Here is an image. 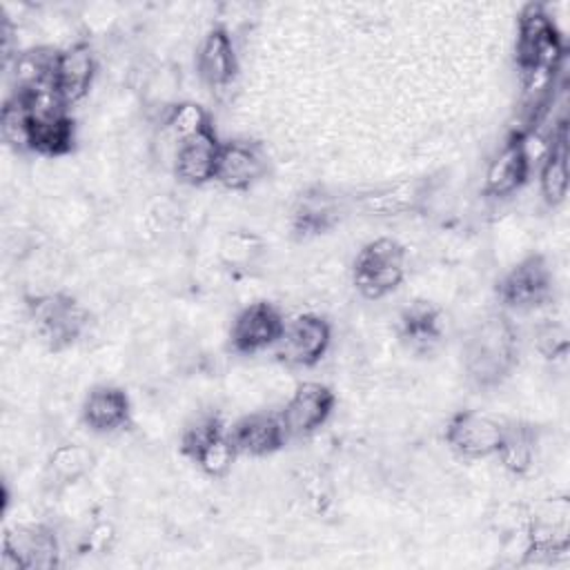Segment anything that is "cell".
Masks as SVG:
<instances>
[{
	"mask_svg": "<svg viewBox=\"0 0 570 570\" xmlns=\"http://www.w3.org/2000/svg\"><path fill=\"white\" fill-rule=\"evenodd\" d=\"M539 187L541 196L550 207H557L568 196V122L559 120L548 149L543 154V163L539 169Z\"/></svg>",
	"mask_w": 570,
	"mask_h": 570,
	"instance_id": "20",
	"label": "cell"
},
{
	"mask_svg": "<svg viewBox=\"0 0 570 570\" xmlns=\"http://www.w3.org/2000/svg\"><path fill=\"white\" fill-rule=\"evenodd\" d=\"M0 129L9 147L29 151V107L22 94L13 91L0 109Z\"/></svg>",
	"mask_w": 570,
	"mask_h": 570,
	"instance_id": "25",
	"label": "cell"
},
{
	"mask_svg": "<svg viewBox=\"0 0 570 570\" xmlns=\"http://www.w3.org/2000/svg\"><path fill=\"white\" fill-rule=\"evenodd\" d=\"M428 198V183L421 178L399 180L392 185H383L374 191H367L358 198L363 212L374 216H399L410 214L423 205Z\"/></svg>",
	"mask_w": 570,
	"mask_h": 570,
	"instance_id": "21",
	"label": "cell"
},
{
	"mask_svg": "<svg viewBox=\"0 0 570 570\" xmlns=\"http://www.w3.org/2000/svg\"><path fill=\"white\" fill-rule=\"evenodd\" d=\"M332 343L330 323L312 312H303L285 321L278 343L272 347L274 356L289 367L316 365Z\"/></svg>",
	"mask_w": 570,
	"mask_h": 570,
	"instance_id": "7",
	"label": "cell"
},
{
	"mask_svg": "<svg viewBox=\"0 0 570 570\" xmlns=\"http://www.w3.org/2000/svg\"><path fill=\"white\" fill-rule=\"evenodd\" d=\"M405 276V247L394 238L370 240L354 261L352 278L365 298H383Z\"/></svg>",
	"mask_w": 570,
	"mask_h": 570,
	"instance_id": "4",
	"label": "cell"
},
{
	"mask_svg": "<svg viewBox=\"0 0 570 570\" xmlns=\"http://www.w3.org/2000/svg\"><path fill=\"white\" fill-rule=\"evenodd\" d=\"M537 350L546 358H563L568 352V332L561 323H543L537 327Z\"/></svg>",
	"mask_w": 570,
	"mask_h": 570,
	"instance_id": "30",
	"label": "cell"
},
{
	"mask_svg": "<svg viewBox=\"0 0 570 570\" xmlns=\"http://www.w3.org/2000/svg\"><path fill=\"white\" fill-rule=\"evenodd\" d=\"M517 67L523 76L525 89L541 94L550 87L552 76L559 71L566 56L561 33L543 4L530 2L519 13L517 45H514Z\"/></svg>",
	"mask_w": 570,
	"mask_h": 570,
	"instance_id": "2",
	"label": "cell"
},
{
	"mask_svg": "<svg viewBox=\"0 0 570 570\" xmlns=\"http://www.w3.org/2000/svg\"><path fill=\"white\" fill-rule=\"evenodd\" d=\"M519 363V334L505 312L485 314L463 341V372L476 390L501 385Z\"/></svg>",
	"mask_w": 570,
	"mask_h": 570,
	"instance_id": "1",
	"label": "cell"
},
{
	"mask_svg": "<svg viewBox=\"0 0 570 570\" xmlns=\"http://www.w3.org/2000/svg\"><path fill=\"white\" fill-rule=\"evenodd\" d=\"M60 563V543L53 528L33 523L4 532L0 568L2 570H49Z\"/></svg>",
	"mask_w": 570,
	"mask_h": 570,
	"instance_id": "6",
	"label": "cell"
},
{
	"mask_svg": "<svg viewBox=\"0 0 570 570\" xmlns=\"http://www.w3.org/2000/svg\"><path fill=\"white\" fill-rule=\"evenodd\" d=\"M36 336L53 352L71 347L89 325V312L67 292H45L27 301Z\"/></svg>",
	"mask_w": 570,
	"mask_h": 570,
	"instance_id": "3",
	"label": "cell"
},
{
	"mask_svg": "<svg viewBox=\"0 0 570 570\" xmlns=\"http://www.w3.org/2000/svg\"><path fill=\"white\" fill-rule=\"evenodd\" d=\"M285 327L283 314L267 301L243 307L229 330V345L234 352L252 356L278 343Z\"/></svg>",
	"mask_w": 570,
	"mask_h": 570,
	"instance_id": "10",
	"label": "cell"
},
{
	"mask_svg": "<svg viewBox=\"0 0 570 570\" xmlns=\"http://www.w3.org/2000/svg\"><path fill=\"white\" fill-rule=\"evenodd\" d=\"M401 341L419 354L432 352L443 338V314L428 301L410 303L399 318Z\"/></svg>",
	"mask_w": 570,
	"mask_h": 570,
	"instance_id": "19",
	"label": "cell"
},
{
	"mask_svg": "<svg viewBox=\"0 0 570 570\" xmlns=\"http://www.w3.org/2000/svg\"><path fill=\"white\" fill-rule=\"evenodd\" d=\"M165 127L169 129V134L183 142L209 127L212 125V118L209 114L205 111V107H200L198 102H191V100H183V102H176L167 109L165 114Z\"/></svg>",
	"mask_w": 570,
	"mask_h": 570,
	"instance_id": "26",
	"label": "cell"
},
{
	"mask_svg": "<svg viewBox=\"0 0 570 570\" xmlns=\"http://www.w3.org/2000/svg\"><path fill=\"white\" fill-rule=\"evenodd\" d=\"M530 167H532V158H530L525 138L523 134H514L490 160L483 191L494 198L512 196L525 185L530 176Z\"/></svg>",
	"mask_w": 570,
	"mask_h": 570,
	"instance_id": "12",
	"label": "cell"
},
{
	"mask_svg": "<svg viewBox=\"0 0 570 570\" xmlns=\"http://www.w3.org/2000/svg\"><path fill=\"white\" fill-rule=\"evenodd\" d=\"M227 434L234 450L245 456H267L287 443V432L281 416L269 412H252L240 416L232 428H227Z\"/></svg>",
	"mask_w": 570,
	"mask_h": 570,
	"instance_id": "14",
	"label": "cell"
},
{
	"mask_svg": "<svg viewBox=\"0 0 570 570\" xmlns=\"http://www.w3.org/2000/svg\"><path fill=\"white\" fill-rule=\"evenodd\" d=\"M537 428L525 423V421H503V436L497 450L499 463L510 472V474H525L537 456Z\"/></svg>",
	"mask_w": 570,
	"mask_h": 570,
	"instance_id": "22",
	"label": "cell"
},
{
	"mask_svg": "<svg viewBox=\"0 0 570 570\" xmlns=\"http://www.w3.org/2000/svg\"><path fill=\"white\" fill-rule=\"evenodd\" d=\"M227 428L223 425V421L214 414H205V416H198L196 421H191L185 430H183V436H180V452L187 456V459H196V454L214 439L218 436L220 432H225Z\"/></svg>",
	"mask_w": 570,
	"mask_h": 570,
	"instance_id": "28",
	"label": "cell"
},
{
	"mask_svg": "<svg viewBox=\"0 0 570 570\" xmlns=\"http://www.w3.org/2000/svg\"><path fill=\"white\" fill-rule=\"evenodd\" d=\"M220 140L214 127L178 142L174 156V174L183 185L200 187L216 178V165L220 154Z\"/></svg>",
	"mask_w": 570,
	"mask_h": 570,
	"instance_id": "15",
	"label": "cell"
},
{
	"mask_svg": "<svg viewBox=\"0 0 570 570\" xmlns=\"http://www.w3.org/2000/svg\"><path fill=\"white\" fill-rule=\"evenodd\" d=\"M196 71L212 89H225L236 80L238 56L227 27L214 24L205 33L196 53Z\"/></svg>",
	"mask_w": 570,
	"mask_h": 570,
	"instance_id": "13",
	"label": "cell"
},
{
	"mask_svg": "<svg viewBox=\"0 0 570 570\" xmlns=\"http://www.w3.org/2000/svg\"><path fill=\"white\" fill-rule=\"evenodd\" d=\"M554 274L543 254L521 258L497 283V298L503 307L514 312H530L552 298Z\"/></svg>",
	"mask_w": 570,
	"mask_h": 570,
	"instance_id": "5",
	"label": "cell"
},
{
	"mask_svg": "<svg viewBox=\"0 0 570 570\" xmlns=\"http://www.w3.org/2000/svg\"><path fill=\"white\" fill-rule=\"evenodd\" d=\"M238 456V452L234 450L227 430L220 432L218 436H214L194 459V463L207 474V476H225L234 463V459Z\"/></svg>",
	"mask_w": 570,
	"mask_h": 570,
	"instance_id": "27",
	"label": "cell"
},
{
	"mask_svg": "<svg viewBox=\"0 0 570 570\" xmlns=\"http://www.w3.org/2000/svg\"><path fill=\"white\" fill-rule=\"evenodd\" d=\"M261 249V243L256 236L252 234H243V232H236V234H229L225 236V240L220 243V256L225 263L229 265H243V263H249Z\"/></svg>",
	"mask_w": 570,
	"mask_h": 570,
	"instance_id": "29",
	"label": "cell"
},
{
	"mask_svg": "<svg viewBox=\"0 0 570 570\" xmlns=\"http://www.w3.org/2000/svg\"><path fill=\"white\" fill-rule=\"evenodd\" d=\"M82 423L96 434H111L122 430L131 419V401L118 385H96L82 401Z\"/></svg>",
	"mask_w": 570,
	"mask_h": 570,
	"instance_id": "17",
	"label": "cell"
},
{
	"mask_svg": "<svg viewBox=\"0 0 570 570\" xmlns=\"http://www.w3.org/2000/svg\"><path fill=\"white\" fill-rule=\"evenodd\" d=\"M58 49L51 47H31L18 51L13 58V91H29L45 85H53V65Z\"/></svg>",
	"mask_w": 570,
	"mask_h": 570,
	"instance_id": "23",
	"label": "cell"
},
{
	"mask_svg": "<svg viewBox=\"0 0 570 570\" xmlns=\"http://www.w3.org/2000/svg\"><path fill=\"white\" fill-rule=\"evenodd\" d=\"M343 205L338 200V196H334L332 191L316 187L309 189L305 194H301V198L294 205L292 212V232L298 238H309V236H318L330 232L334 225H338Z\"/></svg>",
	"mask_w": 570,
	"mask_h": 570,
	"instance_id": "18",
	"label": "cell"
},
{
	"mask_svg": "<svg viewBox=\"0 0 570 570\" xmlns=\"http://www.w3.org/2000/svg\"><path fill=\"white\" fill-rule=\"evenodd\" d=\"M443 436L454 454L463 459H485L499 450L503 421L476 410H459L448 419Z\"/></svg>",
	"mask_w": 570,
	"mask_h": 570,
	"instance_id": "8",
	"label": "cell"
},
{
	"mask_svg": "<svg viewBox=\"0 0 570 570\" xmlns=\"http://www.w3.org/2000/svg\"><path fill=\"white\" fill-rule=\"evenodd\" d=\"M267 171V163L263 151L245 140H227L220 145L218 165H216V183L225 189L243 191L256 185Z\"/></svg>",
	"mask_w": 570,
	"mask_h": 570,
	"instance_id": "16",
	"label": "cell"
},
{
	"mask_svg": "<svg viewBox=\"0 0 570 570\" xmlns=\"http://www.w3.org/2000/svg\"><path fill=\"white\" fill-rule=\"evenodd\" d=\"M91 461H94V456L85 445L62 443L49 454L47 472L56 483L67 485V483H73L80 476H85L91 468Z\"/></svg>",
	"mask_w": 570,
	"mask_h": 570,
	"instance_id": "24",
	"label": "cell"
},
{
	"mask_svg": "<svg viewBox=\"0 0 570 570\" xmlns=\"http://www.w3.org/2000/svg\"><path fill=\"white\" fill-rule=\"evenodd\" d=\"M336 405V394L332 387L318 381L301 383L285 407L278 412L287 439H301L314 434L318 428L327 423Z\"/></svg>",
	"mask_w": 570,
	"mask_h": 570,
	"instance_id": "9",
	"label": "cell"
},
{
	"mask_svg": "<svg viewBox=\"0 0 570 570\" xmlns=\"http://www.w3.org/2000/svg\"><path fill=\"white\" fill-rule=\"evenodd\" d=\"M96 69L98 65L89 42L78 40L65 49H58L53 65V89L67 107L87 96L96 78Z\"/></svg>",
	"mask_w": 570,
	"mask_h": 570,
	"instance_id": "11",
	"label": "cell"
}]
</instances>
